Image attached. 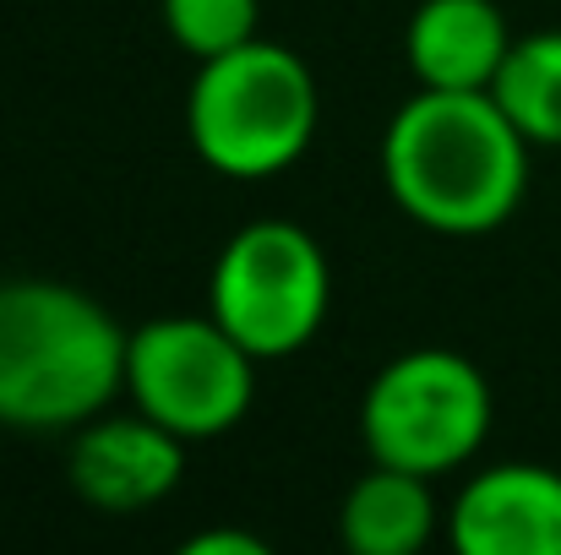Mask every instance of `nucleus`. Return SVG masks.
I'll use <instances>...</instances> for the list:
<instances>
[{
    "label": "nucleus",
    "mask_w": 561,
    "mask_h": 555,
    "mask_svg": "<svg viewBox=\"0 0 561 555\" xmlns=\"http://www.w3.org/2000/svg\"><path fill=\"white\" fill-rule=\"evenodd\" d=\"M529 148L496 93L420 88L381 131V185L431 234H491L524 207Z\"/></svg>",
    "instance_id": "obj_1"
},
{
    "label": "nucleus",
    "mask_w": 561,
    "mask_h": 555,
    "mask_svg": "<svg viewBox=\"0 0 561 555\" xmlns=\"http://www.w3.org/2000/svg\"><path fill=\"white\" fill-rule=\"evenodd\" d=\"M126 327L77 284H0V425L82 430L126 392Z\"/></svg>",
    "instance_id": "obj_2"
},
{
    "label": "nucleus",
    "mask_w": 561,
    "mask_h": 555,
    "mask_svg": "<svg viewBox=\"0 0 561 555\" xmlns=\"http://www.w3.org/2000/svg\"><path fill=\"white\" fill-rule=\"evenodd\" d=\"M317 120L322 93L311 66L262 33L229 55L202 60L191 77L186 137L196 159L224 181L284 175L317 142Z\"/></svg>",
    "instance_id": "obj_3"
},
{
    "label": "nucleus",
    "mask_w": 561,
    "mask_h": 555,
    "mask_svg": "<svg viewBox=\"0 0 561 555\" xmlns=\"http://www.w3.org/2000/svg\"><path fill=\"white\" fill-rule=\"evenodd\" d=\"M333 305V267L311 229L289 218H256L213 262L207 316L240 338L256 360L300 355Z\"/></svg>",
    "instance_id": "obj_4"
},
{
    "label": "nucleus",
    "mask_w": 561,
    "mask_h": 555,
    "mask_svg": "<svg viewBox=\"0 0 561 555\" xmlns=\"http://www.w3.org/2000/svg\"><path fill=\"white\" fill-rule=\"evenodd\" d=\"M491 381L469 355L409 349L371 375L360 397V441L371 463L442 479L491 436Z\"/></svg>",
    "instance_id": "obj_5"
},
{
    "label": "nucleus",
    "mask_w": 561,
    "mask_h": 555,
    "mask_svg": "<svg viewBox=\"0 0 561 555\" xmlns=\"http://www.w3.org/2000/svg\"><path fill=\"white\" fill-rule=\"evenodd\" d=\"M126 392L181 441H213L251 414L256 355L213 316H153L126 338Z\"/></svg>",
    "instance_id": "obj_6"
},
{
    "label": "nucleus",
    "mask_w": 561,
    "mask_h": 555,
    "mask_svg": "<svg viewBox=\"0 0 561 555\" xmlns=\"http://www.w3.org/2000/svg\"><path fill=\"white\" fill-rule=\"evenodd\" d=\"M186 447L175 430H164L159 419L137 414H115V419H88L71 441L66 474L71 490L110 518L126 512H148L164 496H175L181 474H186Z\"/></svg>",
    "instance_id": "obj_7"
},
{
    "label": "nucleus",
    "mask_w": 561,
    "mask_h": 555,
    "mask_svg": "<svg viewBox=\"0 0 561 555\" xmlns=\"http://www.w3.org/2000/svg\"><path fill=\"white\" fill-rule=\"evenodd\" d=\"M458 555H561V474L546 463L480 469L447 518Z\"/></svg>",
    "instance_id": "obj_8"
},
{
    "label": "nucleus",
    "mask_w": 561,
    "mask_h": 555,
    "mask_svg": "<svg viewBox=\"0 0 561 555\" xmlns=\"http://www.w3.org/2000/svg\"><path fill=\"white\" fill-rule=\"evenodd\" d=\"M507 49L513 33L496 0H420L403 33V55L420 88L453 93H491Z\"/></svg>",
    "instance_id": "obj_9"
},
{
    "label": "nucleus",
    "mask_w": 561,
    "mask_h": 555,
    "mask_svg": "<svg viewBox=\"0 0 561 555\" xmlns=\"http://www.w3.org/2000/svg\"><path fill=\"white\" fill-rule=\"evenodd\" d=\"M436 534V496L425 474L371 463L339 507V540L350 555H420Z\"/></svg>",
    "instance_id": "obj_10"
},
{
    "label": "nucleus",
    "mask_w": 561,
    "mask_h": 555,
    "mask_svg": "<svg viewBox=\"0 0 561 555\" xmlns=\"http://www.w3.org/2000/svg\"><path fill=\"white\" fill-rule=\"evenodd\" d=\"M491 93L535 148H561V27L513 38Z\"/></svg>",
    "instance_id": "obj_11"
},
{
    "label": "nucleus",
    "mask_w": 561,
    "mask_h": 555,
    "mask_svg": "<svg viewBox=\"0 0 561 555\" xmlns=\"http://www.w3.org/2000/svg\"><path fill=\"white\" fill-rule=\"evenodd\" d=\"M164 27L186 55L213 60L256 38L262 0H164Z\"/></svg>",
    "instance_id": "obj_12"
},
{
    "label": "nucleus",
    "mask_w": 561,
    "mask_h": 555,
    "mask_svg": "<svg viewBox=\"0 0 561 555\" xmlns=\"http://www.w3.org/2000/svg\"><path fill=\"white\" fill-rule=\"evenodd\" d=\"M181 555H267V540L245 534V529H202L181 540Z\"/></svg>",
    "instance_id": "obj_13"
}]
</instances>
